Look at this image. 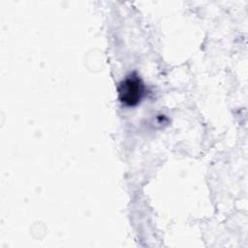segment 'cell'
I'll return each mask as SVG.
<instances>
[{"label":"cell","mask_w":248,"mask_h":248,"mask_svg":"<svg viewBox=\"0 0 248 248\" xmlns=\"http://www.w3.org/2000/svg\"><path fill=\"white\" fill-rule=\"evenodd\" d=\"M143 83L136 75L127 77L118 86L119 99L128 106H134L140 102L143 95Z\"/></svg>","instance_id":"obj_1"}]
</instances>
